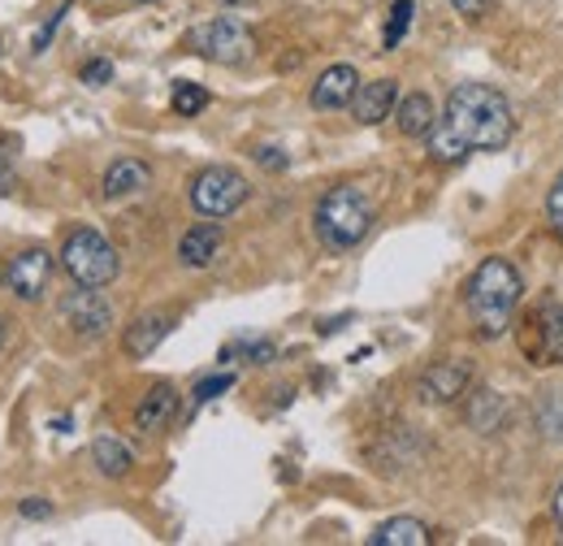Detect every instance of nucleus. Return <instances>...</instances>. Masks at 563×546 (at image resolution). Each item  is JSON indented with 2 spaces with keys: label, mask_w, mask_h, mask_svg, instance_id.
<instances>
[{
  "label": "nucleus",
  "mask_w": 563,
  "mask_h": 546,
  "mask_svg": "<svg viewBox=\"0 0 563 546\" xmlns=\"http://www.w3.org/2000/svg\"><path fill=\"white\" fill-rule=\"evenodd\" d=\"M516 131V113H511V100L490 87V83H460L451 96H446V109L442 118L433 122L429 131V156L433 161H464L468 152H494L503 148Z\"/></svg>",
  "instance_id": "1"
},
{
  "label": "nucleus",
  "mask_w": 563,
  "mask_h": 546,
  "mask_svg": "<svg viewBox=\"0 0 563 546\" xmlns=\"http://www.w3.org/2000/svg\"><path fill=\"white\" fill-rule=\"evenodd\" d=\"M520 299H525V277L507 256H486L477 265V273L468 277V291H464L468 317H473L482 339H503L511 330V317H516Z\"/></svg>",
  "instance_id": "2"
},
{
  "label": "nucleus",
  "mask_w": 563,
  "mask_h": 546,
  "mask_svg": "<svg viewBox=\"0 0 563 546\" xmlns=\"http://www.w3.org/2000/svg\"><path fill=\"white\" fill-rule=\"evenodd\" d=\"M312 221H317V239H321L330 252H352L355 243H364V234L373 230L377 208H373V196H368L364 187L343 183V187H334V192L321 196Z\"/></svg>",
  "instance_id": "3"
},
{
  "label": "nucleus",
  "mask_w": 563,
  "mask_h": 546,
  "mask_svg": "<svg viewBox=\"0 0 563 546\" xmlns=\"http://www.w3.org/2000/svg\"><path fill=\"white\" fill-rule=\"evenodd\" d=\"M62 265L66 273L74 277V286H109L118 273H122V261H118V252H113V243L100 234V230H91V226H78L70 230V239H66V248H62Z\"/></svg>",
  "instance_id": "4"
},
{
  "label": "nucleus",
  "mask_w": 563,
  "mask_h": 546,
  "mask_svg": "<svg viewBox=\"0 0 563 546\" xmlns=\"http://www.w3.org/2000/svg\"><path fill=\"white\" fill-rule=\"evenodd\" d=\"M191 48L212 66H243L256 53V35L239 18H212L191 31Z\"/></svg>",
  "instance_id": "5"
},
{
  "label": "nucleus",
  "mask_w": 563,
  "mask_h": 546,
  "mask_svg": "<svg viewBox=\"0 0 563 546\" xmlns=\"http://www.w3.org/2000/svg\"><path fill=\"white\" fill-rule=\"evenodd\" d=\"M247 196H252L247 178L230 165H209L191 178V208L200 217H230L234 208L247 205Z\"/></svg>",
  "instance_id": "6"
},
{
  "label": "nucleus",
  "mask_w": 563,
  "mask_h": 546,
  "mask_svg": "<svg viewBox=\"0 0 563 546\" xmlns=\"http://www.w3.org/2000/svg\"><path fill=\"white\" fill-rule=\"evenodd\" d=\"M62 321L70 326L78 339L96 342L113 330V308L100 299L96 286H78V291H70V295L62 299Z\"/></svg>",
  "instance_id": "7"
},
{
  "label": "nucleus",
  "mask_w": 563,
  "mask_h": 546,
  "mask_svg": "<svg viewBox=\"0 0 563 546\" xmlns=\"http://www.w3.org/2000/svg\"><path fill=\"white\" fill-rule=\"evenodd\" d=\"M0 282H4L18 299L35 304V299L48 291V282H53V256H48L44 248H26V252H18V256H9V261L0 265Z\"/></svg>",
  "instance_id": "8"
},
{
  "label": "nucleus",
  "mask_w": 563,
  "mask_h": 546,
  "mask_svg": "<svg viewBox=\"0 0 563 546\" xmlns=\"http://www.w3.org/2000/svg\"><path fill=\"white\" fill-rule=\"evenodd\" d=\"M468 382H473V373L464 360H433L417 382V395H421V404H455L468 391Z\"/></svg>",
  "instance_id": "9"
},
{
  "label": "nucleus",
  "mask_w": 563,
  "mask_h": 546,
  "mask_svg": "<svg viewBox=\"0 0 563 546\" xmlns=\"http://www.w3.org/2000/svg\"><path fill=\"white\" fill-rule=\"evenodd\" d=\"M395 105H399V83L395 78H373V83H360L352 100V118L360 127H377L395 113Z\"/></svg>",
  "instance_id": "10"
},
{
  "label": "nucleus",
  "mask_w": 563,
  "mask_h": 546,
  "mask_svg": "<svg viewBox=\"0 0 563 546\" xmlns=\"http://www.w3.org/2000/svg\"><path fill=\"white\" fill-rule=\"evenodd\" d=\"M360 91V74L352 66H330L317 83H312V109L321 113H334V109H347Z\"/></svg>",
  "instance_id": "11"
},
{
  "label": "nucleus",
  "mask_w": 563,
  "mask_h": 546,
  "mask_svg": "<svg viewBox=\"0 0 563 546\" xmlns=\"http://www.w3.org/2000/svg\"><path fill=\"white\" fill-rule=\"evenodd\" d=\"M147 187H152V170L135 156H122L104 170V200H131V196H143Z\"/></svg>",
  "instance_id": "12"
},
{
  "label": "nucleus",
  "mask_w": 563,
  "mask_h": 546,
  "mask_svg": "<svg viewBox=\"0 0 563 546\" xmlns=\"http://www.w3.org/2000/svg\"><path fill=\"white\" fill-rule=\"evenodd\" d=\"M174 416H178V391H174L169 382H156L140 400V408H135V429L161 434V429H169Z\"/></svg>",
  "instance_id": "13"
},
{
  "label": "nucleus",
  "mask_w": 563,
  "mask_h": 546,
  "mask_svg": "<svg viewBox=\"0 0 563 546\" xmlns=\"http://www.w3.org/2000/svg\"><path fill=\"white\" fill-rule=\"evenodd\" d=\"M217 252H221V226H191L187 234H183V243H178V261L187 265V270H209L212 261H217Z\"/></svg>",
  "instance_id": "14"
},
{
  "label": "nucleus",
  "mask_w": 563,
  "mask_h": 546,
  "mask_svg": "<svg viewBox=\"0 0 563 546\" xmlns=\"http://www.w3.org/2000/svg\"><path fill=\"white\" fill-rule=\"evenodd\" d=\"M174 330V317L169 313H143L140 321L126 330V339H122V347H126V356H135V360H147L161 342H165V335Z\"/></svg>",
  "instance_id": "15"
},
{
  "label": "nucleus",
  "mask_w": 563,
  "mask_h": 546,
  "mask_svg": "<svg viewBox=\"0 0 563 546\" xmlns=\"http://www.w3.org/2000/svg\"><path fill=\"white\" fill-rule=\"evenodd\" d=\"M395 122H399V131L408 139H424L433 131V122H438V109H433V100L424 91H412V96H404L395 105Z\"/></svg>",
  "instance_id": "16"
},
{
  "label": "nucleus",
  "mask_w": 563,
  "mask_h": 546,
  "mask_svg": "<svg viewBox=\"0 0 563 546\" xmlns=\"http://www.w3.org/2000/svg\"><path fill=\"white\" fill-rule=\"evenodd\" d=\"M368 546H429V525L417 516H395L368 534Z\"/></svg>",
  "instance_id": "17"
},
{
  "label": "nucleus",
  "mask_w": 563,
  "mask_h": 546,
  "mask_svg": "<svg viewBox=\"0 0 563 546\" xmlns=\"http://www.w3.org/2000/svg\"><path fill=\"white\" fill-rule=\"evenodd\" d=\"M91 460H96V469H100L104 478H126V473H131V465H135L131 447H126V443H118V438H96Z\"/></svg>",
  "instance_id": "18"
},
{
  "label": "nucleus",
  "mask_w": 563,
  "mask_h": 546,
  "mask_svg": "<svg viewBox=\"0 0 563 546\" xmlns=\"http://www.w3.org/2000/svg\"><path fill=\"white\" fill-rule=\"evenodd\" d=\"M542 330V364H563V304H547L538 313Z\"/></svg>",
  "instance_id": "19"
},
{
  "label": "nucleus",
  "mask_w": 563,
  "mask_h": 546,
  "mask_svg": "<svg viewBox=\"0 0 563 546\" xmlns=\"http://www.w3.org/2000/svg\"><path fill=\"white\" fill-rule=\"evenodd\" d=\"M503 412H507V404H503L494 391H477L473 404H468V425L482 429V434H494L498 421H503Z\"/></svg>",
  "instance_id": "20"
},
{
  "label": "nucleus",
  "mask_w": 563,
  "mask_h": 546,
  "mask_svg": "<svg viewBox=\"0 0 563 546\" xmlns=\"http://www.w3.org/2000/svg\"><path fill=\"white\" fill-rule=\"evenodd\" d=\"M412 18H417V4L412 0H395L390 4V18H386V35H382V48L395 53L404 44V35L412 31Z\"/></svg>",
  "instance_id": "21"
},
{
  "label": "nucleus",
  "mask_w": 563,
  "mask_h": 546,
  "mask_svg": "<svg viewBox=\"0 0 563 546\" xmlns=\"http://www.w3.org/2000/svg\"><path fill=\"white\" fill-rule=\"evenodd\" d=\"M169 105H174L178 118H200L209 109V91L200 83H174V100Z\"/></svg>",
  "instance_id": "22"
},
{
  "label": "nucleus",
  "mask_w": 563,
  "mask_h": 546,
  "mask_svg": "<svg viewBox=\"0 0 563 546\" xmlns=\"http://www.w3.org/2000/svg\"><path fill=\"white\" fill-rule=\"evenodd\" d=\"M230 386H234V373H212V378H205V382H196L191 400H196V408H205V404H212L217 395H225Z\"/></svg>",
  "instance_id": "23"
},
{
  "label": "nucleus",
  "mask_w": 563,
  "mask_h": 546,
  "mask_svg": "<svg viewBox=\"0 0 563 546\" xmlns=\"http://www.w3.org/2000/svg\"><path fill=\"white\" fill-rule=\"evenodd\" d=\"M547 226L563 239V174L551 183V192H547Z\"/></svg>",
  "instance_id": "24"
},
{
  "label": "nucleus",
  "mask_w": 563,
  "mask_h": 546,
  "mask_svg": "<svg viewBox=\"0 0 563 546\" xmlns=\"http://www.w3.org/2000/svg\"><path fill=\"white\" fill-rule=\"evenodd\" d=\"M109 78H113V62H109V57H96V62L82 66V83H87V87H104Z\"/></svg>",
  "instance_id": "25"
},
{
  "label": "nucleus",
  "mask_w": 563,
  "mask_h": 546,
  "mask_svg": "<svg viewBox=\"0 0 563 546\" xmlns=\"http://www.w3.org/2000/svg\"><path fill=\"white\" fill-rule=\"evenodd\" d=\"M551 408H542V434H551V438H563V400L560 395H551Z\"/></svg>",
  "instance_id": "26"
},
{
  "label": "nucleus",
  "mask_w": 563,
  "mask_h": 546,
  "mask_svg": "<svg viewBox=\"0 0 563 546\" xmlns=\"http://www.w3.org/2000/svg\"><path fill=\"white\" fill-rule=\"evenodd\" d=\"M239 351H243L252 364H269V360L278 356V351H274V342H265V339H261V342H239Z\"/></svg>",
  "instance_id": "27"
},
{
  "label": "nucleus",
  "mask_w": 563,
  "mask_h": 546,
  "mask_svg": "<svg viewBox=\"0 0 563 546\" xmlns=\"http://www.w3.org/2000/svg\"><path fill=\"white\" fill-rule=\"evenodd\" d=\"M66 13H70V4H62V9H57V13L48 18V22H44V31L35 35V53H44V48H48V40L57 35V26H62V18H66Z\"/></svg>",
  "instance_id": "28"
},
{
  "label": "nucleus",
  "mask_w": 563,
  "mask_h": 546,
  "mask_svg": "<svg viewBox=\"0 0 563 546\" xmlns=\"http://www.w3.org/2000/svg\"><path fill=\"white\" fill-rule=\"evenodd\" d=\"M26 521H48L53 516V503L48 499H22V507H18Z\"/></svg>",
  "instance_id": "29"
},
{
  "label": "nucleus",
  "mask_w": 563,
  "mask_h": 546,
  "mask_svg": "<svg viewBox=\"0 0 563 546\" xmlns=\"http://www.w3.org/2000/svg\"><path fill=\"white\" fill-rule=\"evenodd\" d=\"M451 9L464 13V18H482V13L490 9V0H451Z\"/></svg>",
  "instance_id": "30"
},
{
  "label": "nucleus",
  "mask_w": 563,
  "mask_h": 546,
  "mask_svg": "<svg viewBox=\"0 0 563 546\" xmlns=\"http://www.w3.org/2000/svg\"><path fill=\"white\" fill-rule=\"evenodd\" d=\"M261 165L265 170H286V156H282L278 148H261Z\"/></svg>",
  "instance_id": "31"
},
{
  "label": "nucleus",
  "mask_w": 563,
  "mask_h": 546,
  "mask_svg": "<svg viewBox=\"0 0 563 546\" xmlns=\"http://www.w3.org/2000/svg\"><path fill=\"white\" fill-rule=\"evenodd\" d=\"M13 192H18V174L0 161V196H13Z\"/></svg>",
  "instance_id": "32"
},
{
  "label": "nucleus",
  "mask_w": 563,
  "mask_h": 546,
  "mask_svg": "<svg viewBox=\"0 0 563 546\" xmlns=\"http://www.w3.org/2000/svg\"><path fill=\"white\" fill-rule=\"evenodd\" d=\"M555 516H560V525H563V485L555 490Z\"/></svg>",
  "instance_id": "33"
},
{
  "label": "nucleus",
  "mask_w": 563,
  "mask_h": 546,
  "mask_svg": "<svg viewBox=\"0 0 563 546\" xmlns=\"http://www.w3.org/2000/svg\"><path fill=\"white\" fill-rule=\"evenodd\" d=\"M221 4H234L239 9V4H252V0H221Z\"/></svg>",
  "instance_id": "34"
},
{
  "label": "nucleus",
  "mask_w": 563,
  "mask_h": 546,
  "mask_svg": "<svg viewBox=\"0 0 563 546\" xmlns=\"http://www.w3.org/2000/svg\"><path fill=\"white\" fill-rule=\"evenodd\" d=\"M140 4H156V0H140Z\"/></svg>",
  "instance_id": "35"
},
{
  "label": "nucleus",
  "mask_w": 563,
  "mask_h": 546,
  "mask_svg": "<svg viewBox=\"0 0 563 546\" xmlns=\"http://www.w3.org/2000/svg\"><path fill=\"white\" fill-rule=\"evenodd\" d=\"M0 342H4V326H0Z\"/></svg>",
  "instance_id": "36"
}]
</instances>
